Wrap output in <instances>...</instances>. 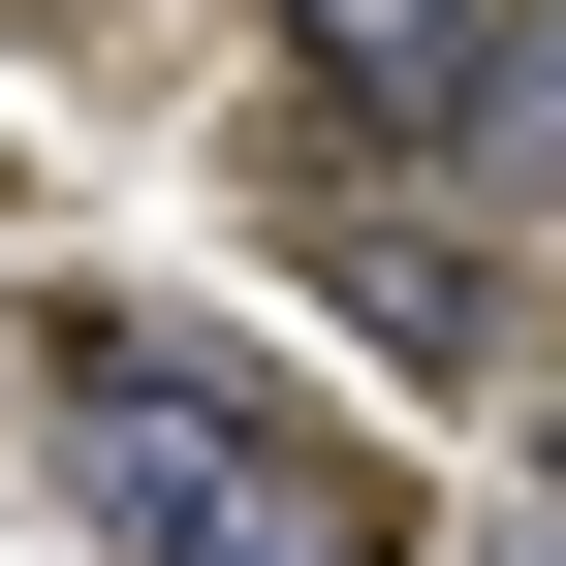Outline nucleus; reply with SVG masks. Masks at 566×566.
Instances as JSON below:
<instances>
[{
    "instance_id": "obj_2",
    "label": "nucleus",
    "mask_w": 566,
    "mask_h": 566,
    "mask_svg": "<svg viewBox=\"0 0 566 566\" xmlns=\"http://www.w3.org/2000/svg\"><path fill=\"white\" fill-rule=\"evenodd\" d=\"M441 189H472V221H566V0H472V63H441Z\"/></svg>"
},
{
    "instance_id": "obj_3",
    "label": "nucleus",
    "mask_w": 566,
    "mask_h": 566,
    "mask_svg": "<svg viewBox=\"0 0 566 566\" xmlns=\"http://www.w3.org/2000/svg\"><path fill=\"white\" fill-rule=\"evenodd\" d=\"M283 32L346 63V126H378V158H441V63H472V0H283Z\"/></svg>"
},
{
    "instance_id": "obj_1",
    "label": "nucleus",
    "mask_w": 566,
    "mask_h": 566,
    "mask_svg": "<svg viewBox=\"0 0 566 566\" xmlns=\"http://www.w3.org/2000/svg\"><path fill=\"white\" fill-rule=\"evenodd\" d=\"M32 409H63V504H95L126 566H378V472H346L315 409H252L221 346L95 315V283L32 315Z\"/></svg>"
},
{
    "instance_id": "obj_4",
    "label": "nucleus",
    "mask_w": 566,
    "mask_h": 566,
    "mask_svg": "<svg viewBox=\"0 0 566 566\" xmlns=\"http://www.w3.org/2000/svg\"><path fill=\"white\" fill-rule=\"evenodd\" d=\"M535 535H566V409H535Z\"/></svg>"
}]
</instances>
